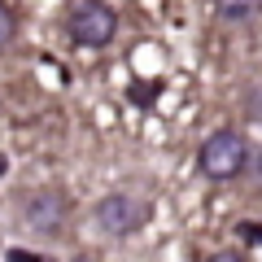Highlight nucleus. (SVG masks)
I'll return each instance as SVG.
<instances>
[{"instance_id":"39448f33","label":"nucleus","mask_w":262,"mask_h":262,"mask_svg":"<svg viewBox=\"0 0 262 262\" xmlns=\"http://www.w3.org/2000/svg\"><path fill=\"white\" fill-rule=\"evenodd\" d=\"M214 9H219V18H227V22H245V18H253V13L262 9V0H214Z\"/></svg>"},{"instance_id":"f257e3e1","label":"nucleus","mask_w":262,"mask_h":262,"mask_svg":"<svg viewBox=\"0 0 262 262\" xmlns=\"http://www.w3.org/2000/svg\"><path fill=\"white\" fill-rule=\"evenodd\" d=\"M196 166H201L206 179L227 184V179L245 175V166H249V144H245V136H236V131H214V136L201 144V153H196Z\"/></svg>"},{"instance_id":"9d476101","label":"nucleus","mask_w":262,"mask_h":262,"mask_svg":"<svg viewBox=\"0 0 262 262\" xmlns=\"http://www.w3.org/2000/svg\"><path fill=\"white\" fill-rule=\"evenodd\" d=\"M210 262H245V258H241V253H214Z\"/></svg>"},{"instance_id":"20e7f679","label":"nucleus","mask_w":262,"mask_h":262,"mask_svg":"<svg viewBox=\"0 0 262 262\" xmlns=\"http://www.w3.org/2000/svg\"><path fill=\"white\" fill-rule=\"evenodd\" d=\"M96 227L110 236H131V232H140L144 223H149V201H140V196H131V192H110L96 201Z\"/></svg>"},{"instance_id":"1a4fd4ad","label":"nucleus","mask_w":262,"mask_h":262,"mask_svg":"<svg viewBox=\"0 0 262 262\" xmlns=\"http://www.w3.org/2000/svg\"><path fill=\"white\" fill-rule=\"evenodd\" d=\"M241 236H245V241H262V227H253V223H241Z\"/></svg>"},{"instance_id":"f8f14e48","label":"nucleus","mask_w":262,"mask_h":262,"mask_svg":"<svg viewBox=\"0 0 262 262\" xmlns=\"http://www.w3.org/2000/svg\"><path fill=\"white\" fill-rule=\"evenodd\" d=\"M70 262H96V258H88V253H79V258H70Z\"/></svg>"},{"instance_id":"9b49d317","label":"nucleus","mask_w":262,"mask_h":262,"mask_svg":"<svg viewBox=\"0 0 262 262\" xmlns=\"http://www.w3.org/2000/svg\"><path fill=\"white\" fill-rule=\"evenodd\" d=\"M9 262H39V258H31V253H18V249H9Z\"/></svg>"},{"instance_id":"0eeeda50","label":"nucleus","mask_w":262,"mask_h":262,"mask_svg":"<svg viewBox=\"0 0 262 262\" xmlns=\"http://www.w3.org/2000/svg\"><path fill=\"white\" fill-rule=\"evenodd\" d=\"M18 35V22H13V13L0 5V48H9V39Z\"/></svg>"},{"instance_id":"6e6552de","label":"nucleus","mask_w":262,"mask_h":262,"mask_svg":"<svg viewBox=\"0 0 262 262\" xmlns=\"http://www.w3.org/2000/svg\"><path fill=\"white\" fill-rule=\"evenodd\" d=\"M245 175H249L253 184L262 188V149H253V153H249V166H245Z\"/></svg>"},{"instance_id":"423d86ee","label":"nucleus","mask_w":262,"mask_h":262,"mask_svg":"<svg viewBox=\"0 0 262 262\" xmlns=\"http://www.w3.org/2000/svg\"><path fill=\"white\" fill-rule=\"evenodd\" d=\"M245 118H249V122H258V127H262V83L245 92Z\"/></svg>"},{"instance_id":"f03ea898","label":"nucleus","mask_w":262,"mask_h":262,"mask_svg":"<svg viewBox=\"0 0 262 262\" xmlns=\"http://www.w3.org/2000/svg\"><path fill=\"white\" fill-rule=\"evenodd\" d=\"M18 214L35 236H57L66 227L70 201L61 188H27V192H18Z\"/></svg>"},{"instance_id":"7ed1b4c3","label":"nucleus","mask_w":262,"mask_h":262,"mask_svg":"<svg viewBox=\"0 0 262 262\" xmlns=\"http://www.w3.org/2000/svg\"><path fill=\"white\" fill-rule=\"evenodd\" d=\"M66 31H70V39H75L79 48H105L118 35V18H114V9L101 5V0H83V5L70 9Z\"/></svg>"}]
</instances>
